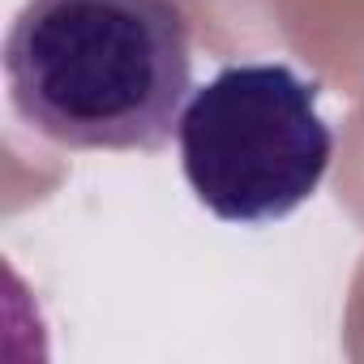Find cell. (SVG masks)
<instances>
[{
	"label": "cell",
	"mask_w": 364,
	"mask_h": 364,
	"mask_svg": "<svg viewBox=\"0 0 364 364\" xmlns=\"http://www.w3.org/2000/svg\"><path fill=\"white\" fill-rule=\"evenodd\" d=\"M176 141L198 202L215 219L240 228H262L300 210L334 159V133L317 112V86L283 60L219 69L193 90Z\"/></svg>",
	"instance_id": "7a4b0ae2"
},
{
	"label": "cell",
	"mask_w": 364,
	"mask_h": 364,
	"mask_svg": "<svg viewBox=\"0 0 364 364\" xmlns=\"http://www.w3.org/2000/svg\"><path fill=\"white\" fill-rule=\"evenodd\" d=\"M14 112L65 150H159L193 90L176 0H26L5 39Z\"/></svg>",
	"instance_id": "6da1fadb"
}]
</instances>
